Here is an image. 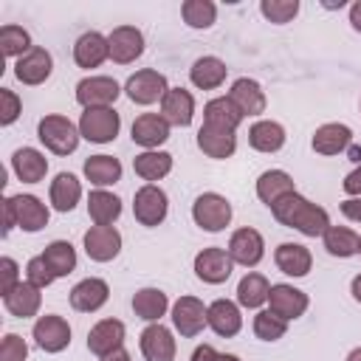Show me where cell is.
<instances>
[{"label": "cell", "mask_w": 361, "mask_h": 361, "mask_svg": "<svg viewBox=\"0 0 361 361\" xmlns=\"http://www.w3.org/2000/svg\"><path fill=\"white\" fill-rule=\"evenodd\" d=\"M169 138V124L164 121V116L158 113H144L133 121V141L147 147V149H155L161 147L164 141Z\"/></svg>", "instance_id": "obj_25"}, {"label": "cell", "mask_w": 361, "mask_h": 361, "mask_svg": "<svg viewBox=\"0 0 361 361\" xmlns=\"http://www.w3.org/2000/svg\"><path fill=\"white\" fill-rule=\"evenodd\" d=\"M274 259H276V268L282 274H288V276H305L310 271V265H313L310 251L305 245H299V243H282L276 248Z\"/></svg>", "instance_id": "obj_30"}, {"label": "cell", "mask_w": 361, "mask_h": 361, "mask_svg": "<svg viewBox=\"0 0 361 361\" xmlns=\"http://www.w3.org/2000/svg\"><path fill=\"white\" fill-rule=\"evenodd\" d=\"M141 353L147 361H172L175 358V338H172L169 327H164L161 322H152L149 327H144Z\"/></svg>", "instance_id": "obj_18"}, {"label": "cell", "mask_w": 361, "mask_h": 361, "mask_svg": "<svg viewBox=\"0 0 361 361\" xmlns=\"http://www.w3.org/2000/svg\"><path fill=\"white\" fill-rule=\"evenodd\" d=\"M20 107H23V104H20L17 93L8 90V87H0V124H3V127H8V124L17 121Z\"/></svg>", "instance_id": "obj_47"}, {"label": "cell", "mask_w": 361, "mask_h": 361, "mask_svg": "<svg viewBox=\"0 0 361 361\" xmlns=\"http://www.w3.org/2000/svg\"><path fill=\"white\" fill-rule=\"evenodd\" d=\"M206 310L200 299L195 296H180L175 305H172V324L175 330L183 336V338H195L209 322H206Z\"/></svg>", "instance_id": "obj_8"}, {"label": "cell", "mask_w": 361, "mask_h": 361, "mask_svg": "<svg viewBox=\"0 0 361 361\" xmlns=\"http://www.w3.org/2000/svg\"><path fill=\"white\" fill-rule=\"evenodd\" d=\"M107 299H110V288H107L104 279H96V276H87V279L76 282L73 290H71V307L79 310V313H93Z\"/></svg>", "instance_id": "obj_17"}, {"label": "cell", "mask_w": 361, "mask_h": 361, "mask_svg": "<svg viewBox=\"0 0 361 361\" xmlns=\"http://www.w3.org/2000/svg\"><path fill=\"white\" fill-rule=\"evenodd\" d=\"M14 226H17V217H14V206H11V197H6V200H3V234H8Z\"/></svg>", "instance_id": "obj_51"}, {"label": "cell", "mask_w": 361, "mask_h": 361, "mask_svg": "<svg viewBox=\"0 0 361 361\" xmlns=\"http://www.w3.org/2000/svg\"><path fill=\"white\" fill-rule=\"evenodd\" d=\"M248 144L257 152H276L285 147V127L276 121H257L248 130Z\"/></svg>", "instance_id": "obj_33"}, {"label": "cell", "mask_w": 361, "mask_h": 361, "mask_svg": "<svg viewBox=\"0 0 361 361\" xmlns=\"http://www.w3.org/2000/svg\"><path fill=\"white\" fill-rule=\"evenodd\" d=\"M3 302H6V310H8L11 316H17V319H31V316H37V310H39V305H42V293H39L37 285H31V282L25 279V282H17L14 290L3 296Z\"/></svg>", "instance_id": "obj_22"}, {"label": "cell", "mask_w": 361, "mask_h": 361, "mask_svg": "<svg viewBox=\"0 0 361 361\" xmlns=\"http://www.w3.org/2000/svg\"><path fill=\"white\" fill-rule=\"evenodd\" d=\"M79 127H73L71 118L65 116H45L39 118V127H37V138L54 152V155H71L79 144Z\"/></svg>", "instance_id": "obj_2"}, {"label": "cell", "mask_w": 361, "mask_h": 361, "mask_svg": "<svg viewBox=\"0 0 361 361\" xmlns=\"http://www.w3.org/2000/svg\"><path fill=\"white\" fill-rule=\"evenodd\" d=\"M192 217L203 231H220L231 220V203L217 192H203L192 203Z\"/></svg>", "instance_id": "obj_4"}, {"label": "cell", "mask_w": 361, "mask_h": 361, "mask_svg": "<svg viewBox=\"0 0 361 361\" xmlns=\"http://www.w3.org/2000/svg\"><path fill=\"white\" fill-rule=\"evenodd\" d=\"M259 11H262L271 23L282 25V23H290V20L296 17L299 0H262V3H259Z\"/></svg>", "instance_id": "obj_45"}, {"label": "cell", "mask_w": 361, "mask_h": 361, "mask_svg": "<svg viewBox=\"0 0 361 361\" xmlns=\"http://www.w3.org/2000/svg\"><path fill=\"white\" fill-rule=\"evenodd\" d=\"M347 361H361V347H355V350L347 355Z\"/></svg>", "instance_id": "obj_58"}, {"label": "cell", "mask_w": 361, "mask_h": 361, "mask_svg": "<svg viewBox=\"0 0 361 361\" xmlns=\"http://www.w3.org/2000/svg\"><path fill=\"white\" fill-rule=\"evenodd\" d=\"M347 149H350V161H355V164H358V161H361V147H353V144H350Z\"/></svg>", "instance_id": "obj_56"}, {"label": "cell", "mask_w": 361, "mask_h": 361, "mask_svg": "<svg viewBox=\"0 0 361 361\" xmlns=\"http://www.w3.org/2000/svg\"><path fill=\"white\" fill-rule=\"evenodd\" d=\"M322 237H324L327 254H333V257H353V254H358L361 237L353 228H347V226H330Z\"/></svg>", "instance_id": "obj_40"}, {"label": "cell", "mask_w": 361, "mask_h": 361, "mask_svg": "<svg viewBox=\"0 0 361 361\" xmlns=\"http://www.w3.org/2000/svg\"><path fill=\"white\" fill-rule=\"evenodd\" d=\"M271 212H274V217H276L282 226L296 228V231H302L305 237H319V234H324V231L330 228L327 212H324L322 206L310 203L307 197L296 195V192L279 197V200L271 206Z\"/></svg>", "instance_id": "obj_1"}, {"label": "cell", "mask_w": 361, "mask_h": 361, "mask_svg": "<svg viewBox=\"0 0 361 361\" xmlns=\"http://www.w3.org/2000/svg\"><path fill=\"white\" fill-rule=\"evenodd\" d=\"M350 290H353V296H355V302H361V274L353 279V285H350Z\"/></svg>", "instance_id": "obj_55"}, {"label": "cell", "mask_w": 361, "mask_h": 361, "mask_svg": "<svg viewBox=\"0 0 361 361\" xmlns=\"http://www.w3.org/2000/svg\"><path fill=\"white\" fill-rule=\"evenodd\" d=\"M353 141V130L347 124H322L316 133H313V149L319 155H338L341 149H347Z\"/></svg>", "instance_id": "obj_27"}, {"label": "cell", "mask_w": 361, "mask_h": 361, "mask_svg": "<svg viewBox=\"0 0 361 361\" xmlns=\"http://www.w3.org/2000/svg\"><path fill=\"white\" fill-rule=\"evenodd\" d=\"M206 322H209V327H212L217 336H223V338L237 336L240 327H243L240 307H237L231 299H217V302H212L209 310H206Z\"/></svg>", "instance_id": "obj_21"}, {"label": "cell", "mask_w": 361, "mask_h": 361, "mask_svg": "<svg viewBox=\"0 0 361 361\" xmlns=\"http://www.w3.org/2000/svg\"><path fill=\"white\" fill-rule=\"evenodd\" d=\"M118 127H121V118L113 107H93V110H85L82 118H79V133L82 138L93 141V144H107L118 135Z\"/></svg>", "instance_id": "obj_3"}, {"label": "cell", "mask_w": 361, "mask_h": 361, "mask_svg": "<svg viewBox=\"0 0 361 361\" xmlns=\"http://www.w3.org/2000/svg\"><path fill=\"white\" fill-rule=\"evenodd\" d=\"M285 330H288V322L279 319L274 310H259L254 316V336L262 341H276L285 336Z\"/></svg>", "instance_id": "obj_44"}, {"label": "cell", "mask_w": 361, "mask_h": 361, "mask_svg": "<svg viewBox=\"0 0 361 361\" xmlns=\"http://www.w3.org/2000/svg\"><path fill=\"white\" fill-rule=\"evenodd\" d=\"M124 90H127L130 102H135V104H152V102H158V99L166 96L169 85H166V76H164V73L147 68V71L133 73V76L127 79Z\"/></svg>", "instance_id": "obj_7"}, {"label": "cell", "mask_w": 361, "mask_h": 361, "mask_svg": "<svg viewBox=\"0 0 361 361\" xmlns=\"http://www.w3.org/2000/svg\"><path fill=\"white\" fill-rule=\"evenodd\" d=\"M341 214L350 217L353 223H361V197H347L341 203Z\"/></svg>", "instance_id": "obj_50"}, {"label": "cell", "mask_w": 361, "mask_h": 361, "mask_svg": "<svg viewBox=\"0 0 361 361\" xmlns=\"http://www.w3.org/2000/svg\"><path fill=\"white\" fill-rule=\"evenodd\" d=\"M124 333H127L124 330V322H118V319H102L87 333V350L96 353V355H110V353L121 350Z\"/></svg>", "instance_id": "obj_15"}, {"label": "cell", "mask_w": 361, "mask_h": 361, "mask_svg": "<svg viewBox=\"0 0 361 361\" xmlns=\"http://www.w3.org/2000/svg\"><path fill=\"white\" fill-rule=\"evenodd\" d=\"M11 206H14V217H17V226L23 231H39L48 226V206L34 197V195H11Z\"/></svg>", "instance_id": "obj_19"}, {"label": "cell", "mask_w": 361, "mask_h": 361, "mask_svg": "<svg viewBox=\"0 0 361 361\" xmlns=\"http://www.w3.org/2000/svg\"><path fill=\"white\" fill-rule=\"evenodd\" d=\"M51 54L45 48H31L25 56L17 59L14 65V76L23 82V85H42L48 76H51Z\"/></svg>", "instance_id": "obj_20"}, {"label": "cell", "mask_w": 361, "mask_h": 361, "mask_svg": "<svg viewBox=\"0 0 361 361\" xmlns=\"http://www.w3.org/2000/svg\"><path fill=\"white\" fill-rule=\"evenodd\" d=\"M110 56V42L99 31H87L73 45V59L79 68H99Z\"/></svg>", "instance_id": "obj_23"}, {"label": "cell", "mask_w": 361, "mask_h": 361, "mask_svg": "<svg viewBox=\"0 0 361 361\" xmlns=\"http://www.w3.org/2000/svg\"><path fill=\"white\" fill-rule=\"evenodd\" d=\"M268 302H271V310L290 322V319H299L305 310H307V293L293 288V285H271V293H268Z\"/></svg>", "instance_id": "obj_14"}, {"label": "cell", "mask_w": 361, "mask_h": 361, "mask_svg": "<svg viewBox=\"0 0 361 361\" xmlns=\"http://www.w3.org/2000/svg\"><path fill=\"white\" fill-rule=\"evenodd\" d=\"M133 169L144 180H161L164 175L172 172V155L169 152H158V149H147V152L133 158Z\"/></svg>", "instance_id": "obj_35"}, {"label": "cell", "mask_w": 361, "mask_h": 361, "mask_svg": "<svg viewBox=\"0 0 361 361\" xmlns=\"http://www.w3.org/2000/svg\"><path fill=\"white\" fill-rule=\"evenodd\" d=\"M350 23H353L355 31H361V0L350 6Z\"/></svg>", "instance_id": "obj_53"}, {"label": "cell", "mask_w": 361, "mask_h": 361, "mask_svg": "<svg viewBox=\"0 0 361 361\" xmlns=\"http://www.w3.org/2000/svg\"><path fill=\"white\" fill-rule=\"evenodd\" d=\"M25 355H28V344L17 333H6L0 344V361H25Z\"/></svg>", "instance_id": "obj_48"}, {"label": "cell", "mask_w": 361, "mask_h": 361, "mask_svg": "<svg viewBox=\"0 0 361 361\" xmlns=\"http://www.w3.org/2000/svg\"><path fill=\"white\" fill-rule=\"evenodd\" d=\"M228 99L237 104V110H240L243 116H259V113H265V104H268L262 87H259L254 79H245V76L231 85Z\"/></svg>", "instance_id": "obj_24"}, {"label": "cell", "mask_w": 361, "mask_h": 361, "mask_svg": "<svg viewBox=\"0 0 361 361\" xmlns=\"http://www.w3.org/2000/svg\"><path fill=\"white\" fill-rule=\"evenodd\" d=\"M231 265H234V259L223 248H203L195 257V274H197V279H203L209 285L226 282L231 276Z\"/></svg>", "instance_id": "obj_11"}, {"label": "cell", "mask_w": 361, "mask_h": 361, "mask_svg": "<svg viewBox=\"0 0 361 361\" xmlns=\"http://www.w3.org/2000/svg\"><path fill=\"white\" fill-rule=\"evenodd\" d=\"M42 259L48 262V268L54 271V276H68L76 268V251L68 240H54L45 245Z\"/></svg>", "instance_id": "obj_39"}, {"label": "cell", "mask_w": 361, "mask_h": 361, "mask_svg": "<svg viewBox=\"0 0 361 361\" xmlns=\"http://www.w3.org/2000/svg\"><path fill=\"white\" fill-rule=\"evenodd\" d=\"M110 42V59L118 65H130L144 54V34L135 25H118L107 37Z\"/></svg>", "instance_id": "obj_10"}, {"label": "cell", "mask_w": 361, "mask_h": 361, "mask_svg": "<svg viewBox=\"0 0 361 361\" xmlns=\"http://www.w3.org/2000/svg\"><path fill=\"white\" fill-rule=\"evenodd\" d=\"M226 71H228V68H226L223 59H217V56H200V59L192 65L189 79H192V85L200 87V90H214V87L223 85Z\"/></svg>", "instance_id": "obj_32"}, {"label": "cell", "mask_w": 361, "mask_h": 361, "mask_svg": "<svg viewBox=\"0 0 361 361\" xmlns=\"http://www.w3.org/2000/svg\"><path fill=\"white\" fill-rule=\"evenodd\" d=\"M17 282H20V279H17V262H14L11 257H3V259H0V293H3V296L11 293Z\"/></svg>", "instance_id": "obj_49"}, {"label": "cell", "mask_w": 361, "mask_h": 361, "mask_svg": "<svg viewBox=\"0 0 361 361\" xmlns=\"http://www.w3.org/2000/svg\"><path fill=\"white\" fill-rule=\"evenodd\" d=\"M268 293H271V285L262 274H245L237 285V302L243 307H259L268 302Z\"/></svg>", "instance_id": "obj_41"}, {"label": "cell", "mask_w": 361, "mask_h": 361, "mask_svg": "<svg viewBox=\"0 0 361 361\" xmlns=\"http://www.w3.org/2000/svg\"><path fill=\"white\" fill-rule=\"evenodd\" d=\"M245 116L237 110V104L228 99V96H220V99H212L206 107H203V124L209 127H217V130H228L234 133L240 127Z\"/></svg>", "instance_id": "obj_26"}, {"label": "cell", "mask_w": 361, "mask_h": 361, "mask_svg": "<svg viewBox=\"0 0 361 361\" xmlns=\"http://www.w3.org/2000/svg\"><path fill=\"white\" fill-rule=\"evenodd\" d=\"M180 14H183V23L192 25V28H209L217 17V8L212 0H186L180 6Z\"/></svg>", "instance_id": "obj_42"}, {"label": "cell", "mask_w": 361, "mask_h": 361, "mask_svg": "<svg viewBox=\"0 0 361 361\" xmlns=\"http://www.w3.org/2000/svg\"><path fill=\"white\" fill-rule=\"evenodd\" d=\"M25 279L42 290V288H48L56 276H54V271L48 268V262H45L42 254H39V257H31V259H28V265H25Z\"/></svg>", "instance_id": "obj_46"}, {"label": "cell", "mask_w": 361, "mask_h": 361, "mask_svg": "<svg viewBox=\"0 0 361 361\" xmlns=\"http://www.w3.org/2000/svg\"><path fill=\"white\" fill-rule=\"evenodd\" d=\"M121 87L116 79L110 76H87L76 85V102L85 107V110H93V107H110L116 99H118Z\"/></svg>", "instance_id": "obj_6"}, {"label": "cell", "mask_w": 361, "mask_h": 361, "mask_svg": "<svg viewBox=\"0 0 361 361\" xmlns=\"http://www.w3.org/2000/svg\"><path fill=\"white\" fill-rule=\"evenodd\" d=\"M161 116L172 127H189L195 116V99L183 87H169L166 96L161 99Z\"/></svg>", "instance_id": "obj_16"}, {"label": "cell", "mask_w": 361, "mask_h": 361, "mask_svg": "<svg viewBox=\"0 0 361 361\" xmlns=\"http://www.w3.org/2000/svg\"><path fill=\"white\" fill-rule=\"evenodd\" d=\"M102 361H133V358H130L127 350H116V353H110V355H102Z\"/></svg>", "instance_id": "obj_54"}, {"label": "cell", "mask_w": 361, "mask_h": 361, "mask_svg": "<svg viewBox=\"0 0 361 361\" xmlns=\"http://www.w3.org/2000/svg\"><path fill=\"white\" fill-rule=\"evenodd\" d=\"M0 45H3V56H17V59L34 48L28 31L20 25H3L0 28Z\"/></svg>", "instance_id": "obj_43"}, {"label": "cell", "mask_w": 361, "mask_h": 361, "mask_svg": "<svg viewBox=\"0 0 361 361\" xmlns=\"http://www.w3.org/2000/svg\"><path fill=\"white\" fill-rule=\"evenodd\" d=\"M265 254V243H262V234L257 228H237L228 240V257L237 262V265H245V268H254Z\"/></svg>", "instance_id": "obj_9"}, {"label": "cell", "mask_w": 361, "mask_h": 361, "mask_svg": "<svg viewBox=\"0 0 361 361\" xmlns=\"http://www.w3.org/2000/svg\"><path fill=\"white\" fill-rule=\"evenodd\" d=\"M166 209H169L166 192L161 186H155V183L141 186L135 192V197H133V214H135V220L141 226H158V223H164Z\"/></svg>", "instance_id": "obj_5"}, {"label": "cell", "mask_w": 361, "mask_h": 361, "mask_svg": "<svg viewBox=\"0 0 361 361\" xmlns=\"http://www.w3.org/2000/svg\"><path fill=\"white\" fill-rule=\"evenodd\" d=\"M87 214L96 226H110L113 220H118L121 214V200L113 195V192H104V189H96L90 192L87 197Z\"/></svg>", "instance_id": "obj_36"}, {"label": "cell", "mask_w": 361, "mask_h": 361, "mask_svg": "<svg viewBox=\"0 0 361 361\" xmlns=\"http://www.w3.org/2000/svg\"><path fill=\"white\" fill-rule=\"evenodd\" d=\"M85 251L96 262H110L121 251V234L113 226H93L85 231Z\"/></svg>", "instance_id": "obj_13"}, {"label": "cell", "mask_w": 361, "mask_h": 361, "mask_svg": "<svg viewBox=\"0 0 361 361\" xmlns=\"http://www.w3.org/2000/svg\"><path fill=\"white\" fill-rule=\"evenodd\" d=\"M197 147H200L209 158H228V155H234V149H237V135L228 133V130H217V127L203 124V127L197 130Z\"/></svg>", "instance_id": "obj_29"}, {"label": "cell", "mask_w": 361, "mask_h": 361, "mask_svg": "<svg viewBox=\"0 0 361 361\" xmlns=\"http://www.w3.org/2000/svg\"><path fill=\"white\" fill-rule=\"evenodd\" d=\"M217 355H220V353H217L212 344H200V347L192 353L189 361H217Z\"/></svg>", "instance_id": "obj_52"}, {"label": "cell", "mask_w": 361, "mask_h": 361, "mask_svg": "<svg viewBox=\"0 0 361 361\" xmlns=\"http://www.w3.org/2000/svg\"><path fill=\"white\" fill-rule=\"evenodd\" d=\"M358 254H361V243H358Z\"/></svg>", "instance_id": "obj_59"}, {"label": "cell", "mask_w": 361, "mask_h": 361, "mask_svg": "<svg viewBox=\"0 0 361 361\" xmlns=\"http://www.w3.org/2000/svg\"><path fill=\"white\" fill-rule=\"evenodd\" d=\"M217 361H240V358H237V355H231V353H220V355H217Z\"/></svg>", "instance_id": "obj_57"}, {"label": "cell", "mask_w": 361, "mask_h": 361, "mask_svg": "<svg viewBox=\"0 0 361 361\" xmlns=\"http://www.w3.org/2000/svg\"><path fill=\"white\" fill-rule=\"evenodd\" d=\"M11 166H14V172H17V178H20L23 183H39V180L45 178V172H48L45 155H42L39 149H34V147L17 149V152L11 155Z\"/></svg>", "instance_id": "obj_28"}, {"label": "cell", "mask_w": 361, "mask_h": 361, "mask_svg": "<svg viewBox=\"0 0 361 361\" xmlns=\"http://www.w3.org/2000/svg\"><path fill=\"white\" fill-rule=\"evenodd\" d=\"M34 338L45 353H62L71 344V327L62 316H39L34 322Z\"/></svg>", "instance_id": "obj_12"}, {"label": "cell", "mask_w": 361, "mask_h": 361, "mask_svg": "<svg viewBox=\"0 0 361 361\" xmlns=\"http://www.w3.org/2000/svg\"><path fill=\"white\" fill-rule=\"evenodd\" d=\"M290 192H296V189H293V178L285 169H268L257 178V197L268 206H274L279 197H285Z\"/></svg>", "instance_id": "obj_31"}, {"label": "cell", "mask_w": 361, "mask_h": 361, "mask_svg": "<svg viewBox=\"0 0 361 361\" xmlns=\"http://www.w3.org/2000/svg\"><path fill=\"white\" fill-rule=\"evenodd\" d=\"M82 197V186L71 172H59L51 180V203L56 212H71Z\"/></svg>", "instance_id": "obj_37"}, {"label": "cell", "mask_w": 361, "mask_h": 361, "mask_svg": "<svg viewBox=\"0 0 361 361\" xmlns=\"http://www.w3.org/2000/svg\"><path fill=\"white\" fill-rule=\"evenodd\" d=\"M166 307H169V299H166V293L164 290H158V288H141L135 296H133V310H135V316L138 319H144V322H158L164 313H166Z\"/></svg>", "instance_id": "obj_34"}, {"label": "cell", "mask_w": 361, "mask_h": 361, "mask_svg": "<svg viewBox=\"0 0 361 361\" xmlns=\"http://www.w3.org/2000/svg\"><path fill=\"white\" fill-rule=\"evenodd\" d=\"M85 178L96 186H110L121 178V164L113 155H90L85 161Z\"/></svg>", "instance_id": "obj_38"}]
</instances>
